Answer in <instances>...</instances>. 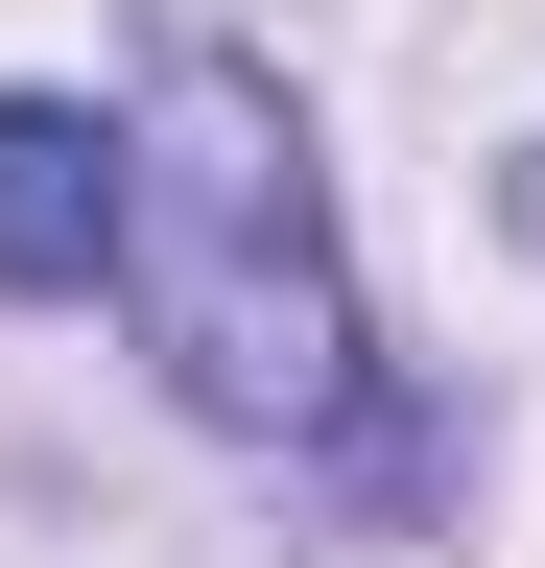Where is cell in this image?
<instances>
[{"label": "cell", "mask_w": 545, "mask_h": 568, "mask_svg": "<svg viewBox=\"0 0 545 568\" xmlns=\"http://www.w3.org/2000/svg\"><path fill=\"white\" fill-rule=\"evenodd\" d=\"M119 261V142L72 95H0V284H95Z\"/></svg>", "instance_id": "obj_2"}, {"label": "cell", "mask_w": 545, "mask_h": 568, "mask_svg": "<svg viewBox=\"0 0 545 568\" xmlns=\"http://www.w3.org/2000/svg\"><path fill=\"white\" fill-rule=\"evenodd\" d=\"M119 308H143L166 403L238 426V450L356 426V261H332V190H309L285 71L166 48V95L119 119Z\"/></svg>", "instance_id": "obj_1"}]
</instances>
